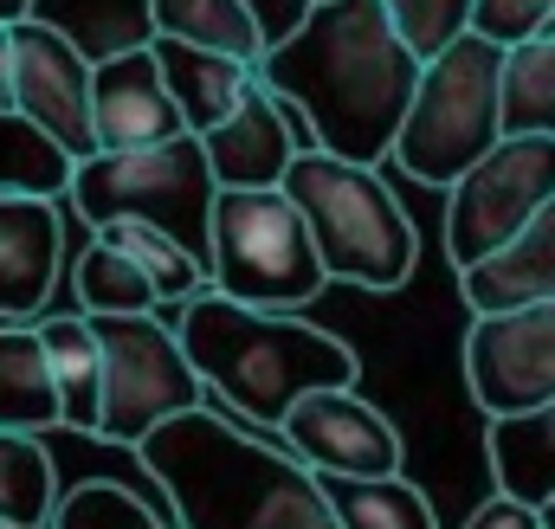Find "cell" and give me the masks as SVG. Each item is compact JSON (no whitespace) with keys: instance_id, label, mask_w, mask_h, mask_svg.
<instances>
[{"instance_id":"obj_1","label":"cell","mask_w":555,"mask_h":529,"mask_svg":"<svg viewBox=\"0 0 555 529\" xmlns=\"http://www.w3.org/2000/svg\"><path fill=\"white\" fill-rule=\"evenodd\" d=\"M414 46L395 33L382 0H310L304 20L266 46L259 85L304 117L317 149L382 168L420 91Z\"/></svg>"},{"instance_id":"obj_2","label":"cell","mask_w":555,"mask_h":529,"mask_svg":"<svg viewBox=\"0 0 555 529\" xmlns=\"http://www.w3.org/2000/svg\"><path fill=\"white\" fill-rule=\"evenodd\" d=\"M137 452L181 529H343L323 478L214 400L155 426Z\"/></svg>"},{"instance_id":"obj_3","label":"cell","mask_w":555,"mask_h":529,"mask_svg":"<svg viewBox=\"0 0 555 529\" xmlns=\"http://www.w3.org/2000/svg\"><path fill=\"white\" fill-rule=\"evenodd\" d=\"M194 375L207 382V400L233 420L284 426V413L317 388H356L362 362L343 336L317 330L304 310H259L227 291H194L175 323Z\"/></svg>"},{"instance_id":"obj_4","label":"cell","mask_w":555,"mask_h":529,"mask_svg":"<svg viewBox=\"0 0 555 529\" xmlns=\"http://www.w3.org/2000/svg\"><path fill=\"white\" fill-rule=\"evenodd\" d=\"M278 188L297 201L330 278L362 284V291H401L414 278L420 233L369 162H343L330 149H297V162L284 168Z\"/></svg>"},{"instance_id":"obj_5","label":"cell","mask_w":555,"mask_h":529,"mask_svg":"<svg viewBox=\"0 0 555 529\" xmlns=\"http://www.w3.org/2000/svg\"><path fill=\"white\" fill-rule=\"evenodd\" d=\"M498 142H504V46L472 26L465 39H452L439 59L420 65V91L395 136V162L426 188H452Z\"/></svg>"},{"instance_id":"obj_6","label":"cell","mask_w":555,"mask_h":529,"mask_svg":"<svg viewBox=\"0 0 555 529\" xmlns=\"http://www.w3.org/2000/svg\"><path fill=\"white\" fill-rule=\"evenodd\" d=\"M65 201L91 220V233L104 220H149L162 233H175L194 259L207 264L214 253V162L201 136H168L155 149H98L85 162H72V188Z\"/></svg>"},{"instance_id":"obj_7","label":"cell","mask_w":555,"mask_h":529,"mask_svg":"<svg viewBox=\"0 0 555 529\" xmlns=\"http://www.w3.org/2000/svg\"><path fill=\"white\" fill-rule=\"evenodd\" d=\"M207 284L240 304H259V310L317 304L330 271H323V253L284 188H220Z\"/></svg>"},{"instance_id":"obj_8","label":"cell","mask_w":555,"mask_h":529,"mask_svg":"<svg viewBox=\"0 0 555 529\" xmlns=\"http://www.w3.org/2000/svg\"><path fill=\"white\" fill-rule=\"evenodd\" d=\"M91 330L104 349V420H98L104 446H142L155 426L207 400V382L194 375L181 336L155 323V310L91 317Z\"/></svg>"},{"instance_id":"obj_9","label":"cell","mask_w":555,"mask_h":529,"mask_svg":"<svg viewBox=\"0 0 555 529\" xmlns=\"http://www.w3.org/2000/svg\"><path fill=\"white\" fill-rule=\"evenodd\" d=\"M446 194V253L452 271H472L555 201V136H504Z\"/></svg>"},{"instance_id":"obj_10","label":"cell","mask_w":555,"mask_h":529,"mask_svg":"<svg viewBox=\"0 0 555 529\" xmlns=\"http://www.w3.org/2000/svg\"><path fill=\"white\" fill-rule=\"evenodd\" d=\"M465 388L485 407V420L530 413L555 400V297L485 310L465 330Z\"/></svg>"},{"instance_id":"obj_11","label":"cell","mask_w":555,"mask_h":529,"mask_svg":"<svg viewBox=\"0 0 555 529\" xmlns=\"http://www.w3.org/2000/svg\"><path fill=\"white\" fill-rule=\"evenodd\" d=\"M13 117L46 130L72 162L98 155L91 136V59L46 20H13Z\"/></svg>"},{"instance_id":"obj_12","label":"cell","mask_w":555,"mask_h":529,"mask_svg":"<svg viewBox=\"0 0 555 529\" xmlns=\"http://www.w3.org/2000/svg\"><path fill=\"white\" fill-rule=\"evenodd\" d=\"M278 439L317 478H395L401 472V433H395V420L375 400H362L356 388H317V395H304L284 413Z\"/></svg>"},{"instance_id":"obj_13","label":"cell","mask_w":555,"mask_h":529,"mask_svg":"<svg viewBox=\"0 0 555 529\" xmlns=\"http://www.w3.org/2000/svg\"><path fill=\"white\" fill-rule=\"evenodd\" d=\"M91 136L98 149H155L188 136L155 46H117L91 65Z\"/></svg>"},{"instance_id":"obj_14","label":"cell","mask_w":555,"mask_h":529,"mask_svg":"<svg viewBox=\"0 0 555 529\" xmlns=\"http://www.w3.org/2000/svg\"><path fill=\"white\" fill-rule=\"evenodd\" d=\"M207 142V162H214V181L220 188H278L284 168L297 162V149H317L304 117L278 98L272 85H246L240 111L220 124V130L201 136Z\"/></svg>"},{"instance_id":"obj_15","label":"cell","mask_w":555,"mask_h":529,"mask_svg":"<svg viewBox=\"0 0 555 529\" xmlns=\"http://www.w3.org/2000/svg\"><path fill=\"white\" fill-rule=\"evenodd\" d=\"M59 253H65L59 201L0 194V317L7 323H26V317H39L52 304Z\"/></svg>"},{"instance_id":"obj_16","label":"cell","mask_w":555,"mask_h":529,"mask_svg":"<svg viewBox=\"0 0 555 529\" xmlns=\"http://www.w3.org/2000/svg\"><path fill=\"white\" fill-rule=\"evenodd\" d=\"M459 291L472 304V317L485 310H517V304H550L555 297V201L491 259L459 271Z\"/></svg>"},{"instance_id":"obj_17","label":"cell","mask_w":555,"mask_h":529,"mask_svg":"<svg viewBox=\"0 0 555 529\" xmlns=\"http://www.w3.org/2000/svg\"><path fill=\"white\" fill-rule=\"evenodd\" d=\"M149 46H155V59H162V78H168V91H175V104H181L188 136L220 130V124L240 111L246 85L259 78V65H246V59H233V52H207V46H188V39H149Z\"/></svg>"},{"instance_id":"obj_18","label":"cell","mask_w":555,"mask_h":529,"mask_svg":"<svg viewBox=\"0 0 555 529\" xmlns=\"http://www.w3.org/2000/svg\"><path fill=\"white\" fill-rule=\"evenodd\" d=\"M52 426H65V407H59L39 323H7L0 330V433H52Z\"/></svg>"},{"instance_id":"obj_19","label":"cell","mask_w":555,"mask_h":529,"mask_svg":"<svg viewBox=\"0 0 555 529\" xmlns=\"http://www.w3.org/2000/svg\"><path fill=\"white\" fill-rule=\"evenodd\" d=\"M485 452H491V478L498 491L524 498V504H550L555 498V400L530 413H504L485 426Z\"/></svg>"},{"instance_id":"obj_20","label":"cell","mask_w":555,"mask_h":529,"mask_svg":"<svg viewBox=\"0 0 555 529\" xmlns=\"http://www.w3.org/2000/svg\"><path fill=\"white\" fill-rule=\"evenodd\" d=\"M39 343H46V362H52V382H59L65 426L72 433H98V420H104V349H98L91 317L85 310L46 317L39 323Z\"/></svg>"},{"instance_id":"obj_21","label":"cell","mask_w":555,"mask_h":529,"mask_svg":"<svg viewBox=\"0 0 555 529\" xmlns=\"http://www.w3.org/2000/svg\"><path fill=\"white\" fill-rule=\"evenodd\" d=\"M149 26L155 39H188L207 52H233L246 65L266 59V26L253 0H149Z\"/></svg>"},{"instance_id":"obj_22","label":"cell","mask_w":555,"mask_h":529,"mask_svg":"<svg viewBox=\"0 0 555 529\" xmlns=\"http://www.w3.org/2000/svg\"><path fill=\"white\" fill-rule=\"evenodd\" d=\"M504 136H555V33L504 46Z\"/></svg>"},{"instance_id":"obj_23","label":"cell","mask_w":555,"mask_h":529,"mask_svg":"<svg viewBox=\"0 0 555 529\" xmlns=\"http://www.w3.org/2000/svg\"><path fill=\"white\" fill-rule=\"evenodd\" d=\"M59 511V472L46 433H0V524L46 529Z\"/></svg>"},{"instance_id":"obj_24","label":"cell","mask_w":555,"mask_h":529,"mask_svg":"<svg viewBox=\"0 0 555 529\" xmlns=\"http://www.w3.org/2000/svg\"><path fill=\"white\" fill-rule=\"evenodd\" d=\"M323 491H330L343 529H439L426 491L408 472H395V478H323Z\"/></svg>"},{"instance_id":"obj_25","label":"cell","mask_w":555,"mask_h":529,"mask_svg":"<svg viewBox=\"0 0 555 529\" xmlns=\"http://www.w3.org/2000/svg\"><path fill=\"white\" fill-rule=\"evenodd\" d=\"M98 240L124 246V253L149 271V284H155L162 304H188L194 291H207V264L194 259L175 233H162V227H149V220H104Z\"/></svg>"},{"instance_id":"obj_26","label":"cell","mask_w":555,"mask_h":529,"mask_svg":"<svg viewBox=\"0 0 555 529\" xmlns=\"http://www.w3.org/2000/svg\"><path fill=\"white\" fill-rule=\"evenodd\" d=\"M72 188V155L46 130H33L26 117L0 111V194H46L65 201Z\"/></svg>"},{"instance_id":"obj_27","label":"cell","mask_w":555,"mask_h":529,"mask_svg":"<svg viewBox=\"0 0 555 529\" xmlns=\"http://www.w3.org/2000/svg\"><path fill=\"white\" fill-rule=\"evenodd\" d=\"M78 304L85 317H137V310H155L162 297L124 246L91 240V253H78Z\"/></svg>"},{"instance_id":"obj_28","label":"cell","mask_w":555,"mask_h":529,"mask_svg":"<svg viewBox=\"0 0 555 529\" xmlns=\"http://www.w3.org/2000/svg\"><path fill=\"white\" fill-rule=\"evenodd\" d=\"M46 529H181V524H175V517H162V511H149L137 491H124V485H104V478H98V485L65 491Z\"/></svg>"},{"instance_id":"obj_29","label":"cell","mask_w":555,"mask_h":529,"mask_svg":"<svg viewBox=\"0 0 555 529\" xmlns=\"http://www.w3.org/2000/svg\"><path fill=\"white\" fill-rule=\"evenodd\" d=\"M382 7H388L395 33L414 46L420 59H439L452 39H465L472 13H478V0H382Z\"/></svg>"},{"instance_id":"obj_30","label":"cell","mask_w":555,"mask_h":529,"mask_svg":"<svg viewBox=\"0 0 555 529\" xmlns=\"http://www.w3.org/2000/svg\"><path fill=\"white\" fill-rule=\"evenodd\" d=\"M550 13H555V0H478L472 26H478L485 39H498V46H517V39L543 33Z\"/></svg>"},{"instance_id":"obj_31","label":"cell","mask_w":555,"mask_h":529,"mask_svg":"<svg viewBox=\"0 0 555 529\" xmlns=\"http://www.w3.org/2000/svg\"><path fill=\"white\" fill-rule=\"evenodd\" d=\"M465 529H543V511L524 504V498H511V491H491V498L465 517Z\"/></svg>"},{"instance_id":"obj_32","label":"cell","mask_w":555,"mask_h":529,"mask_svg":"<svg viewBox=\"0 0 555 529\" xmlns=\"http://www.w3.org/2000/svg\"><path fill=\"white\" fill-rule=\"evenodd\" d=\"M0 111H13V26H0Z\"/></svg>"},{"instance_id":"obj_33","label":"cell","mask_w":555,"mask_h":529,"mask_svg":"<svg viewBox=\"0 0 555 529\" xmlns=\"http://www.w3.org/2000/svg\"><path fill=\"white\" fill-rule=\"evenodd\" d=\"M33 13V0H0V26H13V20H26Z\"/></svg>"},{"instance_id":"obj_34","label":"cell","mask_w":555,"mask_h":529,"mask_svg":"<svg viewBox=\"0 0 555 529\" xmlns=\"http://www.w3.org/2000/svg\"><path fill=\"white\" fill-rule=\"evenodd\" d=\"M543 529H555V498H550V504H543Z\"/></svg>"},{"instance_id":"obj_35","label":"cell","mask_w":555,"mask_h":529,"mask_svg":"<svg viewBox=\"0 0 555 529\" xmlns=\"http://www.w3.org/2000/svg\"><path fill=\"white\" fill-rule=\"evenodd\" d=\"M0 529H20V524H0Z\"/></svg>"},{"instance_id":"obj_36","label":"cell","mask_w":555,"mask_h":529,"mask_svg":"<svg viewBox=\"0 0 555 529\" xmlns=\"http://www.w3.org/2000/svg\"><path fill=\"white\" fill-rule=\"evenodd\" d=\"M550 33H555V13H550Z\"/></svg>"},{"instance_id":"obj_37","label":"cell","mask_w":555,"mask_h":529,"mask_svg":"<svg viewBox=\"0 0 555 529\" xmlns=\"http://www.w3.org/2000/svg\"><path fill=\"white\" fill-rule=\"evenodd\" d=\"M304 7H310V0H304Z\"/></svg>"}]
</instances>
